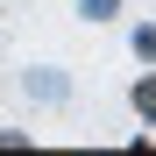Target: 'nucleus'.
<instances>
[{"instance_id": "obj_2", "label": "nucleus", "mask_w": 156, "mask_h": 156, "mask_svg": "<svg viewBox=\"0 0 156 156\" xmlns=\"http://www.w3.org/2000/svg\"><path fill=\"white\" fill-rule=\"evenodd\" d=\"M135 114H142V121H156V71H149V78H135Z\"/></svg>"}, {"instance_id": "obj_3", "label": "nucleus", "mask_w": 156, "mask_h": 156, "mask_svg": "<svg viewBox=\"0 0 156 156\" xmlns=\"http://www.w3.org/2000/svg\"><path fill=\"white\" fill-rule=\"evenodd\" d=\"M78 14H85V21H114V14H121V0H78Z\"/></svg>"}, {"instance_id": "obj_4", "label": "nucleus", "mask_w": 156, "mask_h": 156, "mask_svg": "<svg viewBox=\"0 0 156 156\" xmlns=\"http://www.w3.org/2000/svg\"><path fill=\"white\" fill-rule=\"evenodd\" d=\"M135 57H149V64H156V29H135Z\"/></svg>"}, {"instance_id": "obj_1", "label": "nucleus", "mask_w": 156, "mask_h": 156, "mask_svg": "<svg viewBox=\"0 0 156 156\" xmlns=\"http://www.w3.org/2000/svg\"><path fill=\"white\" fill-rule=\"evenodd\" d=\"M21 92H29V99H50V107H57V99H71V78H64V71H50V64H36L29 78H21Z\"/></svg>"}]
</instances>
